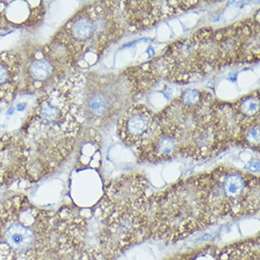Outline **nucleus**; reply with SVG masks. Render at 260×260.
Returning <instances> with one entry per match:
<instances>
[{
    "mask_svg": "<svg viewBox=\"0 0 260 260\" xmlns=\"http://www.w3.org/2000/svg\"><path fill=\"white\" fill-rule=\"evenodd\" d=\"M82 128L63 80L39 96L19 133L28 154L27 180L37 182L56 171L74 150Z\"/></svg>",
    "mask_w": 260,
    "mask_h": 260,
    "instance_id": "nucleus-1",
    "label": "nucleus"
},
{
    "mask_svg": "<svg viewBox=\"0 0 260 260\" xmlns=\"http://www.w3.org/2000/svg\"><path fill=\"white\" fill-rule=\"evenodd\" d=\"M252 30L245 21L220 29L202 28L165 51L170 81L185 83L227 66L250 63Z\"/></svg>",
    "mask_w": 260,
    "mask_h": 260,
    "instance_id": "nucleus-2",
    "label": "nucleus"
},
{
    "mask_svg": "<svg viewBox=\"0 0 260 260\" xmlns=\"http://www.w3.org/2000/svg\"><path fill=\"white\" fill-rule=\"evenodd\" d=\"M119 1H98L81 9L48 44L70 70L87 69L125 32Z\"/></svg>",
    "mask_w": 260,
    "mask_h": 260,
    "instance_id": "nucleus-3",
    "label": "nucleus"
},
{
    "mask_svg": "<svg viewBox=\"0 0 260 260\" xmlns=\"http://www.w3.org/2000/svg\"><path fill=\"white\" fill-rule=\"evenodd\" d=\"M155 122L180 145L181 157L208 160L227 148L219 102L205 90L187 89L154 115Z\"/></svg>",
    "mask_w": 260,
    "mask_h": 260,
    "instance_id": "nucleus-4",
    "label": "nucleus"
},
{
    "mask_svg": "<svg viewBox=\"0 0 260 260\" xmlns=\"http://www.w3.org/2000/svg\"><path fill=\"white\" fill-rule=\"evenodd\" d=\"M209 184L207 172L148 197L150 238L171 244L217 223L209 204Z\"/></svg>",
    "mask_w": 260,
    "mask_h": 260,
    "instance_id": "nucleus-5",
    "label": "nucleus"
},
{
    "mask_svg": "<svg viewBox=\"0 0 260 260\" xmlns=\"http://www.w3.org/2000/svg\"><path fill=\"white\" fill-rule=\"evenodd\" d=\"M55 248V213L23 195L0 203V260H48Z\"/></svg>",
    "mask_w": 260,
    "mask_h": 260,
    "instance_id": "nucleus-6",
    "label": "nucleus"
},
{
    "mask_svg": "<svg viewBox=\"0 0 260 260\" xmlns=\"http://www.w3.org/2000/svg\"><path fill=\"white\" fill-rule=\"evenodd\" d=\"M124 75V73H123ZM83 124L99 126L117 115L131 96H136L130 81L76 72L63 79Z\"/></svg>",
    "mask_w": 260,
    "mask_h": 260,
    "instance_id": "nucleus-7",
    "label": "nucleus"
},
{
    "mask_svg": "<svg viewBox=\"0 0 260 260\" xmlns=\"http://www.w3.org/2000/svg\"><path fill=\"white\" fill-rule=\"evenodd\" d=\"M209 173V202L218 220L237 219L259 211L258 177L226 167Z\"/></svg>",
    "mask_w": 260,
    "mask_h": 260,
    "instance_id": "nucleus-8",
    "label": "nucleus"
},
{
    "mask_svg": "<svg viewBox=\"0 0 260 260\" xmlns=\"http://www.w3.org/2000/svg\"><path fill=\"white\" fill-rule=\"evenodd\" d=\"M22 55L20 92L35 94L62 82L69 69L59 61L48 45L29 48Z\"/></svg>",
    "mask_w": 260,
    "mask_h": 260,
    "instance_id": "nucleus-9",
    "label": "nucleus"
},
{
    "mask_svg": "<svg viewBox=\"0 0 260 260\" xmlns=\"http://www.w3.org/2000/svg\"><path fill=\"white\" fill-rule=\"evenodd\" d=\"M147 188V179L138 173L127 174L113 181L107 185L99 204L100 216L98 219L101 223L111 217L143 205L148 197L146 195Z\"/></svg>",
    "mask_w": 260,
    "mask_h": 260,
    "instance_id": "nucleus-10",
    "label": "nucleus"
},
{
    "mask_svg": "<svg viewBox=\"0 0 260 260\" xmlns=\"http://www.w3.org/2000/svg\"><path fill=\"white\" fill-rule=\"evenodd\" d=\"M196 0L180 1H122L120 3L124 22L137 30L146 29L158 22L185 13L198 5Z\"/></svg>",
    "mask_w": 260,
    "mask_h": 260,
    "instance_id": "nucleus-11",
    "label": "nucleus"
},
{
    "mask_svg": "<svg viewBox=\"0 0 260 260\" xmlns=\"http://www.w3.org/2000/svg\"><path fill=\"white\" fill-rule=\"evenodd\" d=\"M28 154L19 134L0 137V185H9L27 178Z\"/></svg>",
    "mask_w": 260,
    "mask_h": 260,
    "instance_id": "nucleus-12",
    "label": "nucleus"
},
{
    "mask_svg": "<svg viewBox=\"0 0 260 260\" xmlns=\"http://www.w3.org/2000/svg\"><path fill=\"white\" fill-rule=\"evenodd\" d=\"M154 115L144 104H134L123 113L117 123V134L125 145L137 148L151 133Z\"/></svg>",
    "mask_w": 260,
    "mask_h": 260,
    "instance_id": "nucleus-13",
    "label": "nucleus"
},
{
    "mask_svg": "<svg viewBox=\"0 0 260 260\" xmlns=\"http://www.w3.org/2000/svg\"><path fill=\"white\" fill-rule=\"evenodd\" d=\"M139 161L157 163L181 157L180 145L176 137L160 127L154 120L151 133L137 148Z\"/></svg>",
    "mask_w": 260,
    "mask_h": 260,
    "instance_id": "nucleus-14",
    "label": "nucleus"
},
{
    "mask_svg": "<svg viewBox=\"0 0 260 260\" xmlns=\"http://www.w3.org/2000/svg\"><path fill=\"white\" fill-rule=\"evenodd\" d=\"M22 55L8 50L0 53V103H13L20 92Z\"/></svg>",
    "mask_w": 260,
    "mask_h": 260,
    "instance_id": "nucleus-15",
    "label": "nucleus"
},
{
    "mask_svg": "<svg viewBox=\"0 0 260 260\" xmlns=\"http://www.w3.org/2000/svg\"><path fill=\"white\" fill-rule=\"evenodd\" d=\"M259 239L244 240L219 249L218 260H259Z\"/></svg>",
    "mask_w": 260,
    "mask_h": 260,
    "instance_id": "nucleus-16",
    "label": "nucleus"
},
{
    "mask_svg": "<svg viewBox=\"0 0 260 260\" xmlns=\"http://www.w3.org/2000/svg\"><path fill=\"white\" fill-rule=\"evenodd\" d=\"M48 260H109L98 247L55 249Z\"/></svg>",
    "mask_w": 260,
    "mask_h": 260,
    "instance_id": "nucleus-17",
    "label": "nucleus"
},
{
    "mask_svg": "<svg viewBox=\"0 0 260 260\" xmlns=\"http://www.w3.org/2000/svg\"><path fill=\"white\" fill-rule=\"evenodd\" d=\"M258 90L248 96H243L232 104L234 110L247 122L259 119V94Z\"/></svg>",
    "mask_w": 260,
    "mask_h": 260,
    "instance_id": "nucleus-18",
    "label": "nucleus"
},
{
    "mask_svg": "<svg viewBox=\"0 0 260 260\" xmlns=\"http://www.w3.org/2000/svg\"><path fill=\"white\" fill-rule=\"evenodd\" d=\"M218 252L217 247L207 246L190 253L178 254L169 260H218Z\"/></svg>",
    "mask_w": 260,
    "mask_h": 260,
    "instance_id": "nucleus-19",
    "label": "nucleus"
}]
</instances>
